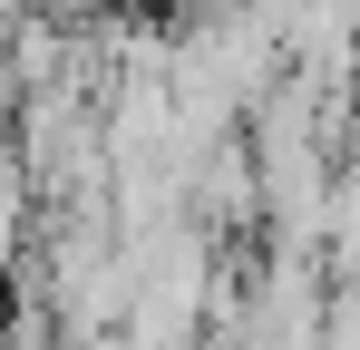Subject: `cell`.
<instances>
[]
</instances>
